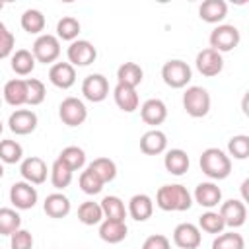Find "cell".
Here are the masks:
<instances>
[{"mask_svg": "<svg viewBox=\"0 0 249 249\" xmlns=\"http://www.w3.org/2000/svg\"><path fill=\"white\" fill-rule=\"evenodd\" d=\"M58 117L66 126H80L88 119V107L78 97H66L58 105Z\"/></svg>", "mask_w": 249, "mask_h": 249, "instance_id": "7", "label": "cell"}, {"mask_svg": "<svg viewBox=\"0 0 249 249\" xmlns=\"http://www.w3.org/2000/svg\"><path fill=\"white\" fill-rule=\"evenodd\" d=\"M58 160L62 163H66L72 171H78V169H82L86 165V152L80 146H66L58 154Z\"/></svg>", "mask_w": 249, "mask_h": 249, "instance_id": "37", "label": "cell"}, {"mask_svg": "<svg viewBox=\"0 0 249 249\" xmlns=\"http://www.w3.org/2000/svg\"><path fill=\"white\" fill-rule=\"evenodd\" d=\"M39 200L37 189L27 181H16L10 187V202L16 210H31Z\"/></svg>", "mask_w": 249, "mask_h": 249, "instance_id": "9", "label": "cell"}, {"mask_svg": "<svg viewBox=\"0 0 249 249\" xmlns=\"http://www.w3.org/2000/svg\"><path fill=\"white\" fill-rule=\"evenodd\" d=\"M191 196L198 206L212 210L222 202V189L214 181H202L195 187V193Z\"/></svg>", "mask_w": 249, "mask_h": 249, "instance_id": "14", "label": "cell"}, {"mask_svg": "<svg viewBox=\"0 0 249 249\" xmlns=\"http://www.w3.org/2000/svg\"><path fill=\"white\" fill-rule=\"evenodd\" d=\"M99 206H101V212H103V218H105V220H119V222H124V218H126V206H124V202H123L119 196L107 195V196L101 198Z\"/></svg>", "mask_w": 249, "mask_h": 249, "instance_id": "29", "label": "cell"}, {"mask_svg": "<svg viewBox=\"0 0 249 249\" xmlns=\"http://www.w3.org/2000/svg\"><path fill=\"white\" fill-rule=\"evenodd\" d=\"M49 82L58 89H68L76 84V68L70 62H54L49 68Z\"/></svg>", "mask_w": 249, "mask_h": 249, "instance_id": "17", "label": "cell"}, {"mask_svg": "<svg viewBox=\"0 0 249 249\" xmlns=\"http://www.w3.org/2000/svg\"><path fill=\"white\" fill-rule=\"evenodd\" d=\"M140 117L146 124L150 126H158L161 124L165 119H167V105L158 99V97H152V99H146L142 105H140Z\"/></svg>", "mask_w": 249, "mask_h": 249, "instance_id": "18", "label": "cell"}, {"mask_svg": "<svg viewBox=\"0 0 249 249\" xmlns=\"http://www.w3.org/2000/svg\"><path fill=\"white\" fill-rule=\"evenodd\" d=\"M156 204L165 212H185L193 206V196L187 191V187L179 183L161 185L156 193Z\"/></svg>", "mask_w": 249, "mask_h": 249, "instance_id": "1", "label": "cell"}, {"mask_svg": "<svg viewBox=\"0 0 249 249\" xmlns=\"http://www.w3.org/2000/svg\"><path fill=\"white\" fill-rule=\"evenodd\" d=\"M66 56H68V62L76 68H82V66H89L91 62H95L97 58V49L93 47V43L86 41V39H76L68 45L66 49Z\"/></svg>", "mask_w": 249, "mask_h": 249, "instance_id": "8", "label": "cell"}, {"mask_svg": "<svg viewBox=\"0 0 249 249\" xmlns=\"http://www.w3.org/2000/svg\"><path fill=\"white\" fill-rule=\"evenodd\" d=\"M210 93L202 86H189L183 93V109L193 119H202L210 113Z\"/></svg>", "mask_w": 249, "mask_h": 249, "instance_id": "3", "label": "cell"}, {"mask_svg": "<svg viewBox=\"0 0 249 249\" xmlns=\"http://www.w3.org/2000/svg\"><path fill=\"white\" fill-rule=\"evenodd\" d=\"M241 41V33L235 25L231 23H220L216 25L212 31H210V37H208V43H210V49H214L216 53H230L233 51Z\"/></svg>", "mask_w": 249, "mask_h": 249, "instance_id": "5", "label": "cell"}, {"mask_svg": "<svg viewBox=\"0 0 249 249\" xmlns=\"http://www.w3.org/2000/svg\"><path fill=\"white\" fill-rule=\"evenodd\" d=\"M228 156L233 160H247L249 158V136L235 134L228 140Z\"/></svg>", "mask_w": 249, "mask_h": 249, "instance_id": "40", "label": "cell"}, {"mask_svg": "<svg viewBox=\"0 0 249 249\" xmlns=\"http://www.w3.org/2000/svg\"><path fill=\"white\" fill-rule=\"evenodd\" d=\"M49 173H51V183H53V187L58 189V191L66 189V187L72 183V175H74V171H72L66 163H62L58 158L53 161Z\"/></svg>", "mask_w": 249, "mask_h": 249, "instance_id": "32", "label": "cell"}, {"mask_svg": "<svg viewBox=\"0 0 249 249\" xmlns=\"http://www.w3.org/2000/svg\"><path fill=\"white\" fill-rule=\"evenodd\" d=\"M88 169H91L103 183H111L115 177H117V163L109 158H95Z\"/></svg>", "mask_w": 249, "mask_h": 249, "instance_id": "34", "label": "cell"}, {"mask_svg": "<svg viewBox=\"0 0 249 249\" xmlns=\"http://www.w3.org/2000/svg\"><path fill=\"white\" fill-rule=\"evenodd\" d=\"M78 183H80V189H82L86 195H99V193L103 191V185H105V183H103L91 169H88V167L80 173Z\"/></svg>", "mask_w": 249, "mask_h": 249, "instance_id": "41", "label": "cell"}, {"mask_svg": "<svg viewBox=\"0 0 249 249\" xmlns=\"http://www.w3.org/2000/svg\"><path fill=\"white\" fill-rule=\"evenodd\" d=\"M167 150V136L160 128H152L140 136V152L146 156H160Z\"/></svg>", "mask_w": 249, "mask_h": 249, "instance_id": "19", "label": "cell"}, {"mask_svg": "<svg viewBox=\"0 0 249 249\" xmlns=\"http://www.w3.org/2000/svg\"><path fill=\"white\" fill-rule=\"evenodd\" d=\"M10 249H33V235L31 231L19 228L10 235Z\"/></svg>", "mask_w": 249, "mask_h": 249, "instance_id": "44", "label": "cell"}, {"mask_svg": "<svg viewBox=\"0 0 249 249\" xmlns=\"http://www.w3.org/2000/svg\"><path fill=\"white\" fill-rule=\"evenodd\" d=\"M228 16V4L224 0H204L198 6V18L206 23H218L224 21Z\"/></svg>", "mask_w": 249, "mask_h": 249, "instance_id": "24", "label": "cell"}, {"mask_svg": "<svg viewBox=\"0 0 249 249\" xmlns=\"http://www.w3.org/2000/svg\"><path fill=\"white\" fill-rule=\"evenodd\" d=\"M82 95L91 103H101L109 95V82L103 74H88L82 82Z\"/></svg>", "mask_w": 249, "mask_h": 249, "instance_id": "12", "label": "cell"}, {"mask_svg": "<svg viewBox=\"0 0 249 249\" xmlns=\"http://www.w3.org/2000/svg\"><path fill=\"white\" fill-rule=\"evenodd\" d=\"M202 237H200V230L198 226L191 224V222H183L179 226H175L173 230V243L179 249H196L200 245Z\"/></svg>", "mask_w": 249, "mask_h": 249, "instance_id": "16", "label": "cell"}, {"mask_svg": "<svg viewBox=\"0 0 249 249\" xmlns=\"http://www.w3.org/2000/svg\"><path fill=\"white\" fill-rule=\"evenodd\" d=\"M198 230H202L206 233H212V235H218L226 230V224H224V220L218 212L206 210L204 214L198 216Z\"/></svg>", "mask_w": 249, "mask_h": 249, "instance_id": "36", "label": "cell"}, {"mask_svg": "<svg viewBox=\"0 0 249 249\" xmlns=\"http://www.w3.org/2000/svg\"><path fill=\"white\" fill-rule=\"evenodd\" d=\"M19 173L23 177V181L31 183V185H41L47 181V163L39 158V156H29L25 160H21L19 163Z\"/></svg>", "mask_w": 249, "mask_h": 249, "instance_id": "15", "label": "cell"}, {"mask_svg": "<svg viewBox=\"0 0 249 249\" xmlns=\"http://www.w3.org/2000/svg\"><path fill=\"white\" fill-rule=\"evenodd\" d=\"M218 214L222 216L226 228L235 230V228H241L245 224V220H247V206L239 198H230L226 202H220Z\"/></svg>", "mask_w": 249, "mask_h": 249, "instance_id": "10", "label": "cell"}, {"mask_svg": "<svg viewBox=\"0 0 249 249\" xmlns=\"http://www.w3.org/2000/svg\"><path fill=\"white\" fill-rule=\"evenodd\" d=\"M2 99L12 107L27 105V84H25V80L23 78L8 80L4 84V89H2Z\"/></svg>", "mask_w": 249, "mask_h": 249, "instance_id": "20", "label": "cell"}, {"mask_svg": "<svg viewBox=\"0 0 249 249\" xmlns=\"http://www.w3.org/2000/svg\"><path fill=\"white\" fill-rule=\"evenodd\" d=\"M189 165H191V160H189L187 152L181 148H171L163 156V167L171 175H177V177L185 175L189 171Z\"/></svg>", "mask_w": 249, "mask_h": 249, "instance_id": "23", "label": "cell"}, {"mask_svg": "<svg viewBox=\"0 0 249 249\" xmlns=\"http://www.w3.org/2000/svg\"><path fill=\"white\" fill-rule=\"evenodd\" d=\"M142 80H144V70L136 62H123L117 68V84L136 89V86H140Z\"/></svg>", "mask_w": 249, "mask_h": 249, "instance_id": "27", "label": "cell"}, {"mask_svg": "<svg viewBox=\"0 0 249 249\" xmlns=\"http://www.w3.org/2000/svg\"><path fill=\"white\" fill-rule=\"evenodd\" d=\"M80 29H82V25H80V21L74 18V16H64V18H60L58 19V23H56V39L60 41H76L78 39V35H80Z\"/></svg>", "mask_w": 249, "mask_h": 249, "instance_id": "33", "label": "cell"}, {"mask_svg": "<svg viewBox=\"0 0 249 249\" xmlns=\"http://www.w3.org/2000/svg\"><path fill=\"white\" fill-rule=\"evenodd\" d=\"M0 103H2V93H0Z\"/></svg>", "mask_w": 249, "mask_h": 249, "instance_id": "49", "label": "cell"}, {"mask_svg": "<svg viewBox=\"0 0 249 249\" xmlns=\"http://www.w3.org/2000/svg\"><path fill=\"white\" fill-rule=\"evenodd\" d=\"M152 212H154V200L144 195V193H138V195H132L130 200H128V206H126V214L136 220V222H146L148 218H152Z\"/></svg>", "mask_w": 249, "mask_h": 249, "instance_id": "21", "label": "cell"}, {"mask_svg": "<svg viewBox=\"0 0 249 249\" xmlns=\"http://www.w3.org/2000/svg\"><path fill=\"white\" fill-rule=\"evenodd\" d=\"M43 210L49 218H54V220H60V218H66L72 210V204H70V198L62 193H51L47 195L45 202H43Z\"/></svg>", "mask_w": 249, "mask_h": 249, "instance_id": "22", "label": "cell"}, {"mask_svg": "<svg viewBox=\"0 0 249 249\" xmlns=\"http://www.w3.org/2000/svg\"><path fill=\"white\" fill-rule=\"evenodd\" d=\"M14 47H16V37H14V33L0 21V60L12 56Z\"/></svg>", "mask_w": 249, "mask_h": 249, "instance_id": "43", "label": "cell"}, {"mask_svg": "<svg viewBox=\"0 0 249 249\" xmlns=\"http://www.w3.org/2000/svg\"><path fill=\"white\" fill-rule=\"evenodd\" d=\"M191 78H193V70L181 58H171V60H167L161 66V80L171 89L187 88V84L191 82Z\"/></svg>", "mask_w": 249, "mask_h": 249, "instance_id": "4", "label": "cell"}, {"mask_svg": "<svg viewBox=\"0 0 249 249\" xmlns=\"http://www.w3.org/2000/svg\"><path fill=\"white\" fill-rule=\"evenodd\" d=\"M25 84H27V105H41L47 95L45 84L37 78H27Z\"/></svg>", "mask_w": 249, "mask_h": 249, "instance_id": "42", "label": "cell"}, {"mask_svg": "<svg viewBox=\"0 0 249 249\" xmlns=\"http://www.w3.org/2000/svg\"><path fill=\"white\" fill-rule=\"evenodd\" d=\"M212 249H245V239L241 233L237 231H222L214 237L212 241Z\"/></svg>", "mask_w": 249, "mask_h": 249, "instance_id": "39", "label": "cell"}, {"mask_svg": "<svg viewBox=\"0 0 249 249\" xmlns=\"http://www.w3.org/2000/svg\"><path fill=\"white\" fill-rule=\"evenodd\" d=\"M126 235H128V228L124 222L103 218V222L99 224V237L105 243H121L126 239Z\"/></svg>", "mask_w": 249, "mask_h": 249, "instance_id": "26", "label": "cell"}, {"mask_svg": "<svg viewBox=\"0 0 249 249\" xmlns=\"http://www.w3.org/2000/svg\"><path fill=\"white\" fill-rule=\"evenodd\" d=\"M4 177V165H2V161H0V179Z\"/></svg>", "mask_w": 249, "mask_h": 249, "instance_id": "46", "label": "cell"}, {"mask_svg": "<svg viewBox=\"0 0 249 249\" xmlns=\"http://www.w3.org/2000/svg\"><path fill=\"white\" fill-rule=\"evenodd\" d=\"M78 220L84 226H99L103 222V212H101L99 202H93V200L82 202L78 206Z\"/></svg>", "mask_w": 249, "mask_h": 249, "instance_id": "31", "label": "cell"}, {"mask_svg": "<svg viewBox=\"0 0 249 249\" xmlns=\"http://www.w3.org/2000/svg\"><path fill=\"white\" fill-rule=\"evenodd\" d=\"M19 23H21V29L25 31V33H29V35H41V31L45 29V16H43V12L41 10H37V8H27L23 14H21V19H19Z\"/></svg>", "mask_w": 249, "mask_h": 249, "instance_id": "30", "label": "cell"}, {"mask_svg": "<svg viewBox=\"0 0 249 249\" xmlns=\"http://www.w3.org/2000/svg\"><path fill=\"white\" fill-rule=\"evenodd\" d=\"M21 160H23V148L19 142L10 140V138L0 140V161L2 163L12 165V163H19Z\"/></svg>", "mask_w": 249, "mask_h": 249, "instance_id": "35", "label": "cell"}, {"mask_svg": "<svg viewBox=\"0 0 249 249\" xmlns=\"http://www.w3.org/2000/svg\"><path fill=\"white\" fill-rule=\"evenodd\" d=\"M2 8H4V2H2V0H0V10H2Z\"/></svg>", "mask_w": 249, "mask_h": 249, "instance_id": "48", "label": "cell"}, {"mask_svg": "<svg viewBox=\"0 0 249 249\" xmlns=\"http://www.w3.org/2000/svg\"><path fill=\"white\" fill-rule=\"evenodd\" d=\"M2 130H4V123L0 121V134H2Z\"/></svg>", "mask_w": 249, "mask_h": 249, "instance_id": "47", "label": "cell"}, {"mask_svg": "<svg viewBox=\"0 0 249 249\" xmlns=\"http://www.w3.org/2000/svg\"><path fill=\"white\" fill-rule=\"evenodd\" d=\"M113 99L117 103V107L124 113H134L140 105V99H138V93L134 88H128V86H123V84H117L115 89H113Z\"/></svg>", "mask_w": 249, "mask_h": 249, "instance_id": "25", "label": "cell"}, {"mask_svg": "<svg viewBox=\"0 0 249 249\" xmlns=\"http://www.w3.org/2000/svg\"><path fill=\"white\" fill-rule=\"evenodd\" d=\"M21 228V216L16 208H0V235H12Z\"/></svg>", "mask_w": 249, "mask_h": 249, "instance_id": "38", "label": "cell"}, {"mask_svg": "<svg viewBox=\"0 0 249 249\" xmlns=\"http://www.w3.org/2000/svg\"><path fill=\"white\" fill-rule=\"evenodd\" d=\"M35 56L27 49H18L10 56V66L18 76H29L35 70Z\"/></svg>", "mask_w": 249, "mask_h": 249, "instance_id": "28", "label": "cell"}, {"mask_svg": "<svg viewBox=\"0 0 249 249\" xmlns=\"http://www.w3.org/2000/svg\"><path fill=\"white\" fill-rule=\"evenodd\" d=\"M142 249H171V243L165 235L154 233V235L146 237V241L142 243Z\"/></svg>", "mask_w": 249, "mask_h": 249, "instance_id": "45", "label": "cell"}, {"mask_svg": "<svg viewBox=\"0 0 249 249\" xmlns=\"http://www.w3.org/2000/svg\"><path fill=\"white\" fill-rule=\"evenodd\" d=\"M195 66L196 70L206 76V78H214L218 76L222 70H224V56L220 53H216L214 49H202L196 53V58H195Z\"/></svg>", "mask_w": 249, "mask_h": 249, "instance_id": "11", "label": "cell"}, {"mask_svg": "<svg viewBox=\"0 0 249 249\" xmlns=\"http://www.w3.org/2000/svg\"><path fill=\"white\" fill-rule=\"evenodd\" d=\"M198 165L210 181H222L231 173V158L220 148H206L200 154Z\"/></svg>", "mask_w": 249, "mask_h": 249, "instance_id": "2", "label": "cell"}, {"mask_svg": "<svg viewBox=\"0 0 249 249\" xmlns=\"http://www.w3.org/2000/svg\"><path fill=\"white\" fill-rule=\"evenodd\" d=\"M39 124L37 113L31 109H16L10 117H8V128L18 134V136H25L31 134Z\"/></svg>", "mask_w": 249, "mask_h": 249, "instance_id": "13", "label": "cell"}, {"mask_svg": "<svg viewBox=\"0 0 249 249\" xmlns=\"http://www.w3.org/2000/svg\"><path fill=\"white\" fill-rule=\"evenodd\" d=\"M31 54L35 56V62L41 64H54L56 58L60 56V41L56 35L51 33H41L31 47Z\"/></svg>", "mask_w": 249, "mask_h": 249, "instance_id": "6", "label": "cell"}]
</instances>
